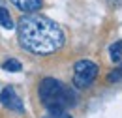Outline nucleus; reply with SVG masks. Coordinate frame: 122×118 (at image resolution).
Instances as JSON below:
<instances>
[{
  "instance_id": "6e6552de",
  "label": "nucleus",
  "mask_w": 122,
  "mask_h": 118,
  "mask_svg": "<svg viewBox=\"0 0 122 118\" xmlns=\"http://www.w3.org/2000/svg\"><path fill=\"white\" fill-rule=\"evenodd\" d=\"M2 68L6 69V71H11V73H17V71H21V62L15 58H10V60H6L4 64H2Z\"/></svg>"
},
{
  "instance_id": "f257e3e1",
  "label": "nucleus",
  "mask_w": 122,
  "mask_h": 118,
  "mask_svg": "<svg viewBox=\"0 0 122 118\" xmlns=\"http://www.w3.org/2000/svg\"><path fill=\"white\" fill-rule=\"evenodd\" d=\"M19 43L32 54H53L66 41L62 28L49 17L26 13L17 21Z\"/></svg>"
},
{
  "instance_id": "f03ea898",
  "label": "nucleus",
  "mask_w": 122,
  "mask_h": 118,
  "mask_svg": "<svg viewBox=\"0 0 122 118\" xmlns=\"http://www.w3.org/2000/svg\"><path fill=\"white\" fill-rule=\"evenodd\" d=\"M38 94H40L41 103L45 105V109L53 116H60L68 107L75 103L73 92L68 86H64L58 79H53V77H45L40 83Z\"/></svg>"
},
{
  "instance_id": "0eeeda50",
  "label": "nucleus",
  "mask_w": 122,
  "mask_h": 118,
  "mask_svg": "<svg viewBox=\"0 0 122 118\" xmlns=\"http://www.w3.org/2000/svg\"><path fill=\"white\" fill-rule=\"evenodd\" d=\"M109 53H111V60L113 62H120L122 60V41H115L109 47Z\"/></svg>"
},
{
  "instance_id": "9d476101",
  "label": "nucleus",
  "mask_w": 122,
  "mask_h": 118,
  "mask_svg": "<svg viewBox=\"0 0 122 118\" xmlns=\"http://www.w3.org/2000/svg\"><path fill=\"white\" fill-rule=\"evenodd\" d=\"M47 118H55V116H53V114H51V116H47Z\"/></svg>"
},
{
  "instance_id": "1a4fd4ad",
  "label": "nucleus",
  "mask_w": 122,
  "mask_h": 118,
  "mask_svg": "<svg viewBox=\"0 0 122 118\" xmlns=\"http://www.w3.org/2000/svg\"><path fill=\"white\" fill-rule=\"evenodd\" d=\"M120 79H122V66H120V68H117L115 71H111V73L107 75V83H111V84L118 83Z\"/></svg>"
},
{
  "instance_id": "423d86ee",
  "label": "nucleus",
  "mask_w": 122,
  "mask_h": 118,
  "mask_svg": "<svg viewBox=\"0 0 122 118\" xmlns=\"http://www.w3.org/2000/svg\"><path fill=\"white\" fill-rule=\"evenodd\" d=\"M0 26H2V28H8V30H11L13 26H15V23H13L10 11H8L2 4H0Z\"/></svg>"
},
{
  "instance_id": "39448f33",
  "label": "nucleus",
  "mask_w": 122,
  "mask_h": 118,
  "mask_svg": "<svg viewBox=\"0 0 122 118\" xmlns=\"http://www.w3.org/2000/svg\"><path fill=\"white\" fill-rule=\"evenodd\" d=\"M11 4L25 13H34L41 8V0H11Z\"/></svg>"
},
{
  "instance_id": "7ed1b4c3",
  "label": "nucleus",
  "mask_w": 122,
  "mask_h": 118,
  "mask_svg": "<svg viewBox=\"0 0 122 118\" xmlns=\"http://www.w3.org/2000/svg\"><path fill=\"white\" fill-rule=\"evenodd\" d=\"M98 77V66L92 60H79L73 66V84L77 88H88Z\"/></svg>"
},
{
  "instance_id": "20e7f679",
  "label": "nucleus",
  "mask_w": 122,
  "mask_h": 118,
  "mask_svg": "<svg viewBox=\"0 0 122 118\" xmlns=\"http://www.w3.org/2000/svg\"><path fill=\"white\" fill-rule=\"evenodd\" d=\"M0 103L4 105L6 109H10V111H15V113H25V105L21 101V98H19V94L15 92L13 86H6V88L0 92Z\"/></svg>"
}]
</instances>
